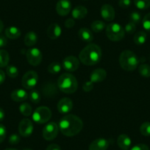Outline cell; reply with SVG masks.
Here are the masks:
<instances>
[{
  "label": "cell",
  "mask_w": 150,
  "mask_h": 150,
  "mask_svg": "<svg viewBox=\"0 0 150 150\" xmlns=\"http://www.w3.org/2000/svg\"><path fill=\"white\" fill-rule=\"evenodd\" d=\"M131 0H119V5L122 8L126 9L131 5Z\"/></svg>",
  "instance_id": "obj_40"
},
{
  "label": "cell",
  "mask_w": 150,
  "mask_h": 150,
  "mask_svg": "<svg viewBox=\"0 0 150 150\" xmlns=\"http://www.w3.org/2000/svg\"><path fill=\"white\" fill-rule=\"evenodd\" d=\"M129 150H149V148L147 145L144 144H138L136 145L133 146Z\"/></svg>",
  "instance_id": "obj_39"
},
{
  "label": "cell",
  "mask_w": 150,
  "mask_h": 150,
  "mask_svg": "<svg viewBox=\"0 0 150 150\" xmlns=\"http://www.w3.org/2000/svg\"><path fill=\"white\" fill-rule=\"evenodd\" d=\"M129 20L135 24H138L141 21V15L138 12H132L129 15Z\"/></svg>",
  "instance_id": "obj_34"
},
{
  "label": "cell",
  "mask_w": 150,
  "mask_h": 150,
  "mask_svg": "<svg viewBox=\"0 0 150 150\" xmlns=\"http://www.w3.org/2000/svg\"><path fill=\"white\" fill-rule=\"evenodd\" d=\"M19 110L21 114L24 116H30L33 114V108L28 103H22L19 106Z\"/></svg>",
  "instance_id": "obj_27"
},
{
  "label": "cell",
  "mask_w": 150,
  "mask_h": 150,
  "mask_svg": "<svg viewBox=\"0 0 150 150\" xmlns=\"http://www.w3.org/2000/svg\"><path fill=\"white\" fill-rule=\"evenodd\" d=\"M107 77V72L103 69H96L91 72L90 76V81L93 83H101L104 81Z\"/></svg>",
  "instance_id": "obj_17"
},
{
  "label": "cell",
  "mask_w": 150,
  "mask_h": 150,
  "mask_svg": "<svg viewBox=\"0 0 150 150\" xmlns=\"http://www.w3.org/2000/svg\"><path fill=\"white\" fill-rule=\"evenodd\" d=\"M106 35L112 41H120L125 35V28L118 23H110L106 27Z\"/></svg>",
  "instance_id": "obj_5"
},
{
  "label": "cell",
  "mask_w": 150,
  "mask_h": 150,
  "mask_svg": "<svg viewBox=\"0 0 150 150\" xmlns=\"http://www.w3.org/2000/svg\"><path fill=\"white\" fill-rule=\"evenodd\" d=\"M58 127L63 135L67 137H72L77 135L83 129V122L77 116L68 114L60 119Z\"/></svg>",
  "instance_id": "obj_1"
},
{
  "label": "cell",
  "mask_w": 150,
  "mask_h": 150,
  "mask_svg": "<svg viewBox=\"0 0 150 150\" xmlns=\"http://www.w3.org/2000/svg\"><path fill=\"white\" fill-rule=\"evenodd\" d=\"M10 61L9 53L4 50H0V68L5 67Z\"/></svg>",
  "instance_id": "obj_25"
},
{
  "label": "cell",
  "mask_w": 150,
  "mask_h": 150,
  "mask_svg": "<svg viewBox=\"0 0 150 150\" xmlns=\"http://www.w3.org/2000/svg\"><path fill=\"white\" fill-rule=\"evenodd\" d=\"M34 127L31 120L29 119H24L20 122L18 125V132L23 137L30 136L33 134Z\"/></svg>",
  "instance_id": "obj_11"
},
{
  "label": "cell",
  "mask_w": 150,
  "mask_h": 150,
  "mask_svg": "<svg viewBox=\"0 0 150 150\" xmlns=\"http://www.w3.org/2000/svg\"><path fill=\"white\" fill-rule=\"evenodd\" d=\"M71 10V3L69 0H59L56 5V11L60 16H66Z\"/></svg>",
  "instance_id": "obj_12"
},
{
  "label": "cell",
  "mask_w": 150,
  "mask_h": 150,
  "mask_svg": "<svg viewBox=\"0 0 150 150\" xmlns=\"http://www.w3.org/2000/svg\"><path fill=\"white\" fill-rule=\"evenodd\" d=\"M140 74L144 77H150V66L146 63H142L138 67Z\"/></svg>",
  "instance_id": "obj_30"
},
{
  "label": "cell",
  "mask_w": 150,
  "mask_h": 150,
  "mask_svg": "<svg viewBox=\"0 0 150 150\" xmlns=\"http://www.w3.org/2000/svg\"><path fill=\"white\" fill-rule=\"evenodd\" d=\"M135 30H136V24L131 22V21L128 22L127 24L125 25V33H127V34H133L135 32Z\"/></svg>",
  "instance_id": "obj_36"
},
{
  "label": "cell",
  "mask_w": 150,
  "mask_h": 150,
  "mask_svg": "<svg viewBox=\"0 0 150 150\" xmlns=\"http://www.w3.org/2000/svg\"><path fill=\"white\" fill-rule=\"evenodd\" d=\"M5 33L6 37L12 40H15L21 36V30H20L18 27H13V26L6 28Z\"/></svg>",
  "instance_id": "obj_22"
},
{
  "label": "cell",
  "mask_w": 150,
  "mask_h": 150,
  "mask_svg": "<svg viewBox=\"0 0 150 150\" xmlns=\"http://www.w3.org/2000/svg\"><path fill=\"white\" fill-rule=\"evenodd\" d=\"M110 145L108 140L105 138H97L91 143L89 150H107Z\"/></svg>",
  "instance_id": "obj_15"
},
{
  "label": "cell",
  "mask_w": 150,
  "mask_h": 150,
  "mask_svg": "<svg viewBox=\"0 0 150 150\" xmlns=\"http://www.w3.org/2000/svg\"><path fill=\"white\" fill-rule=\"evenodd\" d=\"M52 117V111L49 108L46 106H41L36 108L33 112L32 118L35 123L43 125L50 121Z\"/></svg>",
  "instance_id": "obj_6"
},
{
  "label": "cell",
  "mask_w": 150,
  "mask_h": 150,
  "mask_svg": "<svg viewBox=\"0 0 150 150\" xmlns=\"http://www.w3.org/2000/svg\"><path fill=\"white\" fill-rule=\"evenodd\" d=\"M23 150H33V149H31L27 148V149H23Z\"/></svg>",
  "instance_id": "obj_49"
},
{
  "label": "cell",
  "mask_w": 150,
  "mask_h": 150,
  "mask_svg": "<svg viewBox=\"0 0 150 150\" xmlns=\"http://www.w3.org/2000/svg\"><path fill=\"white\" fill-rule=\"evenodd\" d=\"M58 125L55 122H49L43 129V137L47 141L54 140L58 134Z\"/></svg>",
  "instance_id": "obj_9"
},
{
  "label": "cell",
  "mask_w": 150,
  "mask_h": 150,
  "mask_svg": "<svg viewBox=\"0 0 150 150\" xmlns=\"http://www.w3.org/2000/svg\"><path fill=\"white\" fill-rule=\"evenodd\" d=\"M6 73L8 74V77H11V78H16L18 77V68L16 67L15 66H8L6 69Z\"/></svg>",
  "instance_id": "obj_32"
},
{
  "label": "cell",
  "mask_w": 150,
  "mask_h": 150,
  "mask_svg": "<svg viewBox=\"0 0 150 150\" xmlns=\"http://www.w3.org/2000/svg\"><path fill=\"white\" fill-rule=\"evenodd\" d=\"M46 150H61V148L58 144H52L49 145L46 149Z\"/></svg>",
  "instance_id": "obj_44"
},
{
  "label": "cell",
  "mask_w": 150,
  "mask_h": 150,
  "mask_svg": "<svg viewBox=\"0 0 150 150\" xmlns=\"http://www.w3.org/2000/svg\"><path fill=\"white\" fill-rule=\"evenodd\" d=\"M11 97L14 102H24L28 99V93L23 89H16L11 93Z\"/></svg>",
  "instance_id": "obj_19"
},
{
  "label": "cell",
  "mask_w": 150,
  "mask_h": 150,
  "mask_svg": "<svg viewBox=\"0 0 150 150\" xmlns=\"http://www.w3.org/2000/svg\"><path fill=\"white\" fill-rule=\"evenodd\" d=\"M78 36L80 39L85 42H91L93 40V35L89 29L83 27L78 31Z\"/></svg>",
  "instance_id": "obj_21"
},
{
  "label": "cell",
  "mask_w": 150,
  "mask_h": 150,
  "mask_svg": "<svg viewBox=\"0 0 150 150\" xmlns=\"http://www.w3.org/2000/svg\"><path fill=\"white\" fill-rule=\"evenodd\" d=\"M88 14V10L86 7L82 6V5H78L75 7L73 9L71 13L72 17L74 19L80 20L83 18H86V16Z\"/></svg>",
  "instance_id": "obj_20"
},
{
  "label": "cell",
  "mask_w": 150,
  "mask_h": 150,
  "mask_svg": "<svg viewBox=\"0 0 150 150\" xmlns=\"http://www.w3.org/2000/svg\"><path fill=\"white\" fill-rule=\"evenodd\" d=\"M38 81V75L34 71L26 72L21 79V85L27 90H32L35 87Z\"/></svg>",
  "instance_id": "obj_7"
},
{
  "label": "cell",
  "mask_w": 150,
  "mask_h": 150,
  "mask_svg": "<svg viewBox=\"0 0 150 150\" xmlns=\"http://www.w3.org/2000/svg\"><path fill=\"white\" fill-rule=\"evenodd\" d=\"M6 135H7L6 127H5L3 125L0 124V144L5 141V138H6Z\"/></svg>",
  "instance_id": "obj_38"
},
{
  "label": "cell",
  "mask_w": 150,
  "mask_h": 150,
  "mask_svg": "<svg viewBox=\"0 0 150 150\" xmlns=\"http://www.w3.org/2000/svg\"><path fill=\"white\" fill-rule=\"evenodd\" d=\"M38 38L37 34L35 32L31 31L25 35L24 41L26 46L31 47L35 45L36 43L38 42Z\"/></svg>",
  "instance_id": "obj_23"
},
{
  "label": "cell",
  "mask_w": 150,
  "mask_h": 150,
  "mask_svg": "<svg viewBox=\"0 0 150 150\" xmlns=\"http://www.w3.org/2000/svg\"><path fill=\"white\" fill-rule=\"evenodd\" d=\"M140 132L144 136H150V122H144L140 127Z\"/></svg>",
  "instance_id": "obj_33"
},
{
  "label": "cell",
  "mask_w": 150,
  "mask_h": 150,
  "mask_svg": "<svg viewBox=\"0 0 150 150\" xmlns=\"http://www.w3.org/2000/svg\"><path fill=\"white\" fill-rule=\"evenodd\" d=\"M117 144L122 150H129L132 144V141L127 135L122 134L118 137Z\"/></svg>",
  "instance_id": "obj_18"
},
{
  "label": "cell",
  "mask_w": 150,
  "mask_h": 150,
  "mask_svg": "<svg viewBox=\"0 0 150 150\" xmlns=\"http://www.w3.org/2000/svg\"><path fill=\"white\" fill-rule=\"evenodd\" d=\"M62 65L58 62H53L48 66V71L52 74H57L61 71Z\"/></svg>",
  "instance_id": "obj_28"
},
{
  "label": "cell",
  "mask_w": 150,
  "mask_h": 150,
  "mask_svg": "<svg viewBox=\"0 0 150 150\" xmlns=\"http://www.w3.org/2000/svg\"><path fill=\"white\" fill-rule=\"evenodd\" d=\"M7 44H8L7 38L5 36L2 35H0V48L6 47Z\"/></svg>",
  "instance_id": "obj_43"
},
{
  "label": "cell",
  "mask_w": 150,
  "mask_h": 150,
  "mask_svg": "<svg viewBox=\"0 0 150 150\" xmlns=\"http://www.w3.org/2000/svg\"><path fill=\"white\" fill-rule=\"evenodd\" d=\"M5 117V112L2 108H0V122H2Z\"/></svg>",
  "instance_id": "obj_46"
},
{
  "label": "cell",
  "mask_w": 150,
  "mask_h": 150,
  "mask_svg": "<svg viewBox=\"0 0 150 150\" xmlns=\"http://www.w3.org/2000/svg\"><path fill=\"white\" fill-rule=\"evenodd\" d=\"M134 4L139 10H146L150 8V0H134Z\"/></svg>",
  "instance_id": "obj_31"
},
{
  "label": "cell",
  "mask_w": 150,
  "mask_h": 150,
  "mask_svg": "<svg viewBox=\"0 0 150 150\" xmlns=\"http://www.w3.org/2000/svg\"><path fill=\"white\" fill-rule=\"evenodd\" d=\"M93 88V83L91 81L86 82L83 86V89L86 92H89Z\"/></svg>",
  "instance_id": "obj_41"
},
{
  "label": "cell",
  "mask_w": 150,
  "mask_h": 150,
  "mask_svg": "<svg viewBox=\"0 0 150 150\" xmlns=\"http://www.w3.org/2000/svg\"><path fill=\"white\" fill-rule=\"evenodd\" d=\"M57 110L62 114L70 112L73 108V102L69 98H63L58 102L57 105Z\"/></svg>",
  "instance_id": "obj_14"
},
{
  "label": "cell",
  "mask_w": 150,
  "mask_h": 150,
  "mask_svg": "<svg viewBox=\"0 0 150 150\" xmlns=\"http://www.w3.org/2000/svg\"><path fill=\"white\" fill-rule=\"evenodd\" d=\"M26 57L31 66H37L41 64L43 55L41 50L38 48H31L26 52Z\"/></svg>",
  "instance_id": "obj_8"
},
{
  "label": "cell",
  "mask_w": 150,
  "mask_h": 150,
  "mask_svg": "<svg viewBox=\"0 0 150 150\" xmlns=\"http://www.w3.org/2000/svg\"><path fill=\"white\" fill-rule=\"evenodd\" d=\"M102 50L95 44H90L86 46L79 54V60L86 66H94L99 63L102 59Z\"/></svg>",
  "instance_id": "obj_2"
},
{
  "label": "cell",
  "mask_w": 150,
  "mask_h": 150,
  "mask_svg": "<svg viewBox=\"0 0 150 150\" xmlns=\"http://www.w3.org/2000/svg\"><path fill=\"white\" fill-rule=\"evenodd\" d=\"M57 86L63 93H73L78 88V83L77 78L73 74L64 73L59 77L57 80Z\"/></svg>",
  "instance_id": "obj_3"
},
{
  "label": "cell",
  "mask_w": 150,
  "mask_h": 150,
  "mask_svg": "<svg viewBox=\"0 0 150 150\" xmlns=\"http://www.w3.org/2000/svg\"><path fill=\"white\" fill-rule=\"evenodd\" d=\"M47 33L50 39L55 40L61 35L62 29L57 23H52L47 28Z\"/></svg>",
  "instance_id": "obj_16"
},
{
  "label": "cell",
  "mask_w": 150,
  "mask_h": 150,
  "mask_svg": "<svg viewBox=\"0 0 150 150\" xmlns=\"http://www.w3.org/2000/svg\"><path fill=\"white\" fill-rule=\"evenodd\" d=\"M142 25L144 30L146 32L150 33V13H147L144 17L142 21Z\"/></svg>",
  "instance_id": "obj_35"
},
{
  "label": "cell",
  "mask_w": 150,
  "mask_h": 150,
  "mask_svg": "<svg viewBox=\"0 0 150 150\" xmlns=\"http://www.w3.org/2000/svg\"><path fill=\"white\" fill-rule=\"evenodd\" d=\"M75 25V21L74 20V18H68L66 21H65V27L68 29H71L72 27H74V26Z\"/></svg>",
  "instance_id": "obj_42"
},
{
  "label": "cell",
  "mask_w": 150,
  "mask_h": 150,
  "mask_svg": "<svg viewBox=\"0 0 150 150\" xmlns=\"http://www.w3.org/2000/svg\"><path fill=\"white\" fill-rule=\"evenodd\" d=\"M91 28L94 33H100L102 30H105V28H106V24L104 21H100V20H96V21L92 22Z\"/></svg>",
  "instance_id": "obj_26"
},
{
  "label": "cell",
  "mask_w": 150,
  "mask_h": 150,
  "mask_svg": "<svg viewBox=\"0 0 150 150\" xmlns=\"http://www.w3.org/2000/svg\"><path fill=\"white\" fill-rule=\"evenodd\" d=\"M3 29H4V24L3 22H2V20L0 19V34H1V33L2 32Z\"/></svg>",
  "instance_id": "obj_47"
},
{
  "label": "cell",
  "mask_w": 150,
  "mask_h": 150,
  "mask_svg": "<svg viewBox=\"0 0 150 150\" xmlns=\"http://www.w3.org/2000/svg\"><path fill=\"white\" fill-rule=\"evenodd\" d=\"M28 98L33 103L38 104L41 102V94L37 90H32L28 93Z\"/></svg>",
  "instance_id": "obj_29"
},
{
  "label": "cell",
  "mask_w": 150,
  "mask_h": 150,
  "mask_svg": "<svg viewBox=\"0 0 150 150\" xmlns=\"http://www.w3.org/2000/svg\"><path fill=\"white\" fill-rule=\"evenodd\" d=\"M5 78H6V76H5V73L2 70L0 69V85L2 84V83L5 82Z\"/></svg>",
  "instance_id": "obj_45"
},
{
  "label": "cell",
  "mask_w": 150,
  "mask_h": 150,
  "mask_svg": "<svg viewBox=\"0 0 150 150\" xmlns=\"http://www.w3.org/2000/svg\"><path fill=\"white\" fill-rule=\"evenodd\" d=\"M5 150H18L16 149H14V148H8V149H5Z\"/></svg>",
  "instance_id": "obj_48"
},
{
  "label": "cell",
  "mask_w": 150,
  "mask_h": 150,
  "mask_svg": "<svg viewBox=\"0 0 150 150\" xmlns=\"http://www.w3.org/2000/svg\"><path fill=\"white\" fill-rule=\"evenodd\" d=\"M119 61L122 69L127 71H134L139 64L138 57L130 50H125L122 52L119 56Z\"/></svg>",
  "instance_id": "obj_4"
},
{
  "label": "cell",
  "mask_w": 150,
  "mask_h": 150,
  "mask_svg": "<svg viewBox=\"0 0 150 150\" xmlns=\"http://www.w3.org/2000/svg\"><path fill=\"white\" fill-rule=\"evenodd\" d=\"M100 13L102 18L107 21H112L115 18V16H116V12L113 7L108 4L102 5Z\"/></svg>",
  "instance_id": "obj_13"
},
{
  "label": "cell",
  "mask_w": 150,
  "mask_h": 150,
  "mask_svg": "<svg viewBox=\"0 0 150 150\" xmlns=\"http://www.w3.org/2000/svg\"><path fill=\"white\" fill-rule=\"evenodd\" d=\"M20 140H21V138H20V136L18 134L13 133L9 137V143L12 144V145L18 144L20 142Z\"/></svg>",
  "instance_id": "obj_37"
},
{
  "label": "cell",
  "mask_w": 150,
  "mask_h": 150,
  "mask_svg": "<svg viewBox=\"0 0 150 150\" xmlns=\"http://www.w3.org/2000/svg\"><path fill=\"white\" fill-rule=\"evenodd\" d=\"M80 64V61L77 57L70 55L63 59V63H62V67L66 71L74 72L79 69Z\"/></svg>",
  "instance_id": "obj_10"
},
{
  "label": "cell",
  "mask_w": 150,
  "mask_h": 150,
  "mask_svg": "<svg viewBox=\"0 0 150 150\" xmlns=\"http://www.w3.org/2000/svg\"><path fill=\"white\" fill-rule=\"evenodd\" d=\"M147 39V34L144 31H140L135 33L133 38V41L136 45L141 46L145 44Z\"/></svg>",
  "instance_id": "obj_24"
}]
</instances>
